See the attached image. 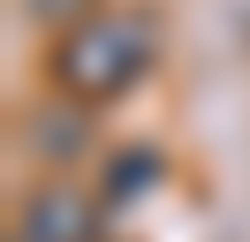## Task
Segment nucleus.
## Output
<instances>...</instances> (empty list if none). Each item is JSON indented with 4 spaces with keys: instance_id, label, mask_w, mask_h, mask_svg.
Returning <instances> with one entry per match:
<instances>
[{
    "instance_id": "f257e3e1",
    "label": "nucleus",
    "mask_w": 250,
    "mask_h": 242,
    "mask_svg": "<svg viewBox=\"0 0 250 242\" xmlns=\"http://www.w3.org/2000/svg\"><path fill=\"white\" fill-rule=\"evenodd\" d=\"M137 76H144V23H129V15H91V30L61 45V83L83 99H114Z\"/></svg>"
},
{
    "instance_id": "f03ea898",
    "label": "nucleus",
    "mask_w": 250,
    "mask_h": 242,
    "mask_svg": "<svg viewBox=\"0 0 250 242\" xmlns=\"http://www.w3.org/2000/svg\"><path fill=\"white\" fill-rule=\"evenodd\" d=\"M23 235H38V242H83L91 235V204H76L68 189H46L31 204V227H23Z\"/></svg>"
},
{
    "instance_id": "7ed1b4c3",
    "label": "nucleus",
    "mask_w": 250,
    "mask_h": 242,
    "mask_svg": "<svg viewBox=\"0 0 250 242\" xmlns=\"http://www.w3.org/2000/svg\"><path fill=\"white\" fill-rule=\"evenodd\" d=\"M31 8H38V15H83L91 0H31Z\"/></svg>"
}]
</instances>
